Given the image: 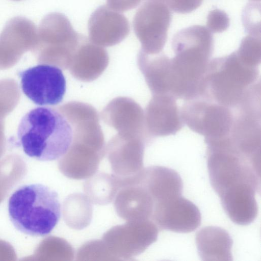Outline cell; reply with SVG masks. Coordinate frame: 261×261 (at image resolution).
Wrapping results in <instances>:
<instances>
[{"mask_svg": "<svg viewBox=\"0 0 261 261\" xmlns=\"http://www.w3.org/2000/svg\"><path fill=\"white\" fill-rule=\"evenodd\" d=\"M17 136L26 155L40 161H51L67 152L72 143L73 129L59 107H37L22 117Z\"/></svg>", "mask_w": 261, "mask_h": 261, "instance_id": "1", "label": "cell"}, {"mask_svg": "<svg viewBox=\"0 0 261 261\" xmlns=\"http://www.w3.org/2000/svg\"><path fill=\"white\" fill-rule=\"evenodd\" d=\"M210 182L219 196L244 185L260 190V158L242 152L229 135L205 138Z\"/></svg>", "mask_w": 261, "mask_h": 261, "instance_id": "2", "label": "cell"}, {"mask_svg": "<svg viewBox=\"0 0 261 261\" xmlns=\"http://www.w3.org/2000/svg\"><path fill=\"white\" fill-rule=\"evenodd\" d=\"M9 219L20 232L33 237L50 233L61 216L58 193L41 184L23 185L10 196Z\"/></svg>", "mask_w": 261, "mask_h": 261, "instance_id": "3", "label": "cell"}, {"mask_svg": "<svg viewBox=\"0 0 261 261\" xmlns=\"http://www.w3.org/2000/svg\"><path fill=\"white\" fill-rule=\"evenodd\" d=\"M259 75L258 67L245 64L235 51L210 61L203 95L233 109L248 90L258 83Z\"/></svg>", "mask_w": 261, "mask_h": 261, "instance_id": "4", "label": "cell"}, {"mask_svg": "<svg viewBox=\"0 0 261 261\" xmlns=\"http://www.w3.org/2000/svg\"><path fill=\"white\" fill-rule=\"evenodd\" d=\"M172 47L175 68L192 76L205 75L214 49L213 35L205 27L194 25L180 30L173 38Z\"/></svg>", "mask_w": 261, "mask_h": 261, "instance_id": "5", "label": "cell"}, {"mask_svg": "<svg viewBox=\"0 0 261 261\" xmlns=\"http://www.w3.org/2000/svg\"><path fill=\"white\" fill-rule=\"evenodd\" d=\"M106 152L105 138L101 130L91 128L73 130L72 143L61 158L62 172L74 179L92 176Z\"/></svg>", "mask_w": 261, "mask_h": 261, "instance_id": "6", "label": "cell"}, {"mask_svg": "<svg viewBox=\"0 0 261 261\" xmlns=\"http://www.w3.org/2000/svg\"><path fill=\"white\" fill-rule=\"evenodd\" d=\"M180 111L184 123L205 138L229 135L233 119L232 109L206 95L185 100Z\"/></svg>", "mask_w": 261, "mask_h": 261, "instance_id": "7", "label": "cell"}, {"mask_svg": "<svg viewBox=\"0 0 261 261\" xmlns=\"http://www.w3.org/2000/svg\"><path fill=\"white\" fill-rule=\"evenodd\" d=\"M81 36L74 30L64 14L53 12L46 15L41 21L36 41L45 54L55 60L54 66L68 69Z\"/></svg>", "mask_w": 261, "mask_h": 261, "instance_id": "8", "label": "cell"}, {"mask_svg": "<svg viewBox=\"0 0 261 261\" xmlns=\"http://www.w3.org/2000/svg\"><path fill=\"white\" fill-rule=\"evenodd\" d=\"M159 228L150 220L129 221L113 227L101 240L110 257L127 259L144 251L155 242Z\"/></svg>", "mask_w": 261, "mask_h": 261, "instance_id": "9", "label": "cell"}, {"mask_svg": "<svg viewBox=\"0 0 261 261\" xmlns=\"http://www.w3.org/2000/svg\"><path fill=\"white\" fill-rule=\"evenodd\" d=\"M170 10L164 2L146 0L137 11L133 29L145 53L162 52L171 20Z\"/></svg>", "mask_w": 261, "mask_h": 261, "instance_id": "10", "label": "cell"}, {"mask_svg": "<svg viewBox=\"0 0 261 261\" xmlns=\"http://www.w3.org/2000/svg\"><path fill=\"white\" fill-rule=\"evenodd\" d=\"M18 75L20 79L22 91L36 105H57L63 100L66 83L58 67L39 64L19 71Z\"/></svg>", "mask_w": 261, "mask_h": 261, "instance_id": "11", "label": "cell"}, {"mask_svg": "<svg viewBox=\"0 0 261 261\" xmlns=\"http://www.w3.org/2000/svg\"><path fill=\"white\" fill-rule=\"evenodd\" d=\"M151 220L160 230L189 233L200 225L201 216L192 202L180 195L156 204Z\"/></svg>", "mask_w": 261, "mask_h": 261, "instance_id": "12", "label": "cell"}, {"mask_svg": "<svg viewBox=\"0 0 261 261\" xmlns=\"http://www.w3.org/2000/svg\"><path fill=\"white\" fill-rule=\"evenodd\" d=\"M101 118L108 125L124 137H136L147 144L152 139L145 126L144 111L134 99L118 97L111 100L101 112Z\"/></svg>", "mask_w": 261, "mask_h": 261, "instance_id": "13", "label": "cell"}, {"mask_svg": "<svg viewBox=\"0 0 261 261\" xmlns=\"http://www.w3.org/2000/svg\"><path fill=\"white\" fill-rule=\"evenodd\" d=\"M144 118L146 130L152 139L174 135L184 124L176 98L169 94L152 95Z\"/></svg>", "mask_w": 261, "mask_h": 261, "instance_id": "14", "label": "cell"}, {"mask_svg": "<svg viewBox=\"0 0 261 261\" xmlns=\"http://www.w3.org/2000/svg\"><path fill=\"white\" fill-rule=\"evenodd\" d=\"M88 28L90 40L104 47L120 43L130 32L126 17L106 5L99 6L92 13Z\"/></svg>", "mask_w": 261, "mask_h": 261, "instance_id": "15", "label": "cell"}, {"mask_svg": "<svg viewBox=\"0 0 261 261\" xmlns=\"http://www.w3.org/2000/svg\"><path fill=\"white\" fill-rule=\"evenodd\" d=\"M147 143L139 137H124L118 134L106 147L112 169L117 175L127 177L142 170L144 148Z\"/></svg>", "mask_w": 261, "mask_h": 261, "instance_id": "16", "label": "cell"}, {"mask_svg": "<svg viewBox=\"0 0 261 261\" xmlns=\"http://www.w3.org/2000/svg\"><path fill=\"white\" fill-rule=\"evenodd\" d=\"M109 62V55L105 48L82 35L68 69L75 79L91 82L100 76Z\"/></svg>", "mask_w": 261, "mask_h": 261, "instance_id": "17", "label": "cell"}, {"mask_svg": "<svg viewBox=\"0 0 261 261\" xmlns=\"http://www.w3.org/2000/svg\"><path fill=\"white\" fill-rule=\"evenodd\" d=\"M140 172L142 180L152 197L154 205L172 197L181 195L183 182L172 169L153 166Z\"/></svg>", "mask_w": 261, "mask_h": 261, "instance_id": "18", "label": "cell"}, {"mask_svg": "<svg viewBox=\"0 0 261 261\" xmlns=\"http://www.w3.org/2000/svg\"><path fill=\"white\" fill-rule=\"evenodd\" d=\"M137 62L152 95L170 94L171 59L162 52L151 55L140 49Z\"/></svg>", "mask_w": 261, "mask_h": 261, "instance_id": "19", "label": "cell"}, {"mask_svg": "<svg viewBox=\"0 0 261 261\" xmlns=\"http://www.w3.org/2000/svg\"><path fill=\"white\" fill-rule=\"evenodd\" d=\"M196 243L203 260H232V240L223 228L212 226L202 228L196 234Z\"/></svg>", "mask_w": 261, "mask_h": 261, "instance_id": "20", "label": "cell"}, {"mask_svg": "<svg viewBox=\"0 0 261 261\" xmlns=\"http://www.w3.org/2000/svg\"><path fill=\"white\" fill-rule=\"evenodd\" d=\"M257 192L250 188H243L223 194L220 197L226 214L234 223L250 224L258 212L255 196Z\"/></svg>", "mask_w": 261, "mask_h": 261, "instance_id": "21", "label": "cell"}, {"mask_svg": "<svg viewBox=\"0 0 261 261\" xmlns=\"http://www.w3.org/2000/svg\"><path fill=\"white\" fill-rule=\"evenodd\" d=\"M121 185L120 176L99 173L85 182L84 190L90 201L103 205L114 200Z\"/></svg>", "mask_w": 261, "mask_h": 261, "instance_id": "22", "label": "cell"}, {"mask_svg": "<svg viewBox=\"0 0 261 261\" xmlns=\"http://www.w3.org/2000/svg\"><path fill=\"white\" fill-rule=\"evenodd\" d=\"M260 49V36L248 35L242 39L236 52L245 64L252 67H258L261 60Z\"/></svg>", "mask_w": 261, "mask_h": 261, "instance_id": "23", "label": "cell"}, {"mask_svg": "<svg viewBox=\"0 0 261 261\" xmlns=\"http://www.w3.org/2000/svg\"><path fill=\"white\" fill-rule=\"evenodd\" d=\"M260 3H251L245 8L243 12V22L246 31L249 35L260 36V23L257 18L260 17Z\"/></svg>", "mask_w": 261, "mask_h": 261, "instance_id": "24", "label": "cell"}, {"mask_svg": "<svg viewBox=\"0 0 261 261\" xmlns=\"http://www.w3.org/2000/svg\"><path fill=\"white\" fill-rule=\"evenodd\" d=\"M229 25V18L223 11L216 9L209 12L206 28L211 33H222L227 30Z\"/></svg>", "mask_w": 261, "mask_h": 261, "instance_id": "25", "label": "cell"}, {"mask_svg": "<svg viewBox=\"0 0 261 261\" xmlns=\"http://www.w3.org/2000/svg\"><path fill=\"white\" fill-rule=\"evenodd\" d=\"M142 0H107V6L117 12H125L137 7Z\"/></svg>", "mask_w": 261, "mask_h": 261, "instance_id": "26", "label": "cell"}, {"mask_svg": "<svg viewBox=\"0 0 261 261\" xmlns=\"http://www.w3.org/2000/svg\"><path fill=\"white\" fill-rule=\"evenodd\" d=\"M152 1H162L164 2V0H152ZM165 3V2H164Z\"/></svg>", "mask_w": 261, "mask_h": 261, "instance_id": "27", "label": "cell"}, {"mask_svg": "<svg viewBox=\"0 0 261 261\" xmlns=\"http://www.w3.org/2000/svg\"><path fill=\"white\" fill-rule=\"evenodd\" d=\"M251 1H255V2H257V1L260 2V0H251Z\"/></svg>", "mask_w": 261, "mask_h": 261, "instance_id": "28", "label": "cell"}, {"mask_svg": "<svg viewBox=\"0 0 261 261\" xmlns=\"http://www.w3.org/2000/svg\"><path fill=\"white\" fill-rule=\"evenodd\" d=\"M13 1H20V0H13Z\"/></svg>", "mask_w": 261, "mask_h": 261, "instance_id": "29", "label": "cell"}]
</instances>
